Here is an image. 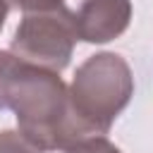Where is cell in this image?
I'll list each match as a JSON object with an SVG mask.
<instances>
[{
    "label": "cell",
    "mask_w": 153,
    "mask_h": 153,
    "mask_svg": "<svg viewBox=\"0 0 153 153\" xmlns=\"http://www.w3.org/2000/svg\"><path fill=\"white\" fill-rule=\"evenodd\" d=\"M0 110L17 117V129L45 151H62L86 139L69 105V86L60 72L0 50Z\"/></svg>",
    "instance_id": "1"
},
{
    "label": "cell",
    "mask_w": 153,
    "mask_h": 153,
    "mask_svg": "<svg viewBox=\"0 0 153 153\" xmlns=\"http://www.w3.org/2000/svg\"><path fill=\"white\" fill-rule=\"evenodd\" d=\"M134 96V72L120 53L86 57L69 84V105L84 136H105Z\"/></svg>",
    "instance_id": "2"
},
{
    "label": "cell",
    "mask_w": 153,
    "mask_h": 153,
    "mask_svg": "<svg viewBox=\"0 0 153 153\" xmlns=\"http://www.w3.org/2000/svg\"><path fill=\"white\" fill-rule=\"evenodd\" d=\"M76 33L65 17V12L48 10V12H29L22 17L10 50L33 65H41L53 72H62L74 53Z\"/></svg>",
    "instance_id": "3"
},
{
    "label": "cell",
    "mask_w": 153,
    "mask_h": 153,
    "mask_svg": "<svg viewBox=\"0 0 153 153\" xmlns=\"http://www.w3.org/2000/svg\"><path fill=\"white\" fill-rule=\"evenodd\" d=\"M60 10L69 19L76 41L93 45L120 38L131 22V0H62Z\"/></svg>",
    "instance_id": "4"
},
{
    "label": "cell",
    "mask_w": 153,
    "mask_h": 153,
    "mask_svg": "<svg viewBox=\"0 0 153 153\" xmlns=\"http://www.w3.org/2000/svg\"><path fill=\"white\" fill-rule=\"evenodd\" d=\"M0 153H43L36 143H31L19 129L0 131Z\"/></svg>",
    "instance_id": "5"
},
{
    "label": "cell",
    "mask_w": 153,
    "mask_h": 153,
    "mask_svg": "<svg viewBox=\"0 0 153 153\" xmlns=\"http://www.w3.org/2000/svg\"><path fill=\"white\" fill-rule=\"evenodd\" d=\"M62 153H122L108 136H86L67 148H62Z\"/></svg>",
    "instance_id": "6"
},
{
    "label": "cell",
    "mask_w": 153,
    "mask_h": 153,
    "mask_svg": "<svg viewBox=\"0 0 153 153\" xmlns=\"http://www.w3.org/2000/svg\"><path fill=\"white\" fill-rule=\"evenodd\" d=\"M10 7L22 10L24 14L29 12H48V10H57L62 5V0H7Z\"/></svg>",
    "instance_id": "7"
},
{
    "label": "cell",
    "mask_w": 153,
    "mask_h": 153,
    "mask_svg": "<svg viewBox=\"0 0 153 153\" xmlns=\"http://www.w3.org/2000/svg\"><path fill=\"white\" fill-rule=\"evenodd\" d=\"M7 14H10V5H7V0H0V31L7 22Z\"/></svg>",
    "instance_id": "8"
}]
</instances>
